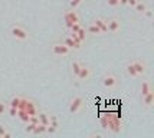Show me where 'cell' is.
Listing matches in <instances>:
<instances>
[{
	"instance_id": "6da1fadb",
	"label": "cell",
	"mask_w": 154,
	"mask_h": 138,
	"mask_svg": "<svg viewBox=\"0 0 154 138\" xmlns=\"http://www.w3.org/2000/svg\"><path fill=\"white\" fill-rule=\"evenodd\" d=\"M10 35H12L13 38H16V39H19V40H29V38H30L29 32H27L25 27L19 26V25L12 26V29H10Z\"/></svg>"
},
{
	"instance_id": "7a4b0ae2",
	"label": "cell",
	"mask_w": 154,
	"mask_h": 138,
	"mask_svg": "<svg viewBox=\"0 0 154 138\" xmlns=\"http://www.w3.org/2000/svg\"><path fill=\"white\" fill-rule=\"evenodd\" d=\"M63 20H65V26L69 29L74 23L79 22V16H78V13H76L75 10H68V12H65V14H63Z\"/></svg>"
},
{
	"instance_id": "3957f363",
	"label": "cell",
	"mask_w": 154,
	"mask_h": 138,
	"mask_svg": "<svg viewBox=\"0 0 154 138\" xmlns=\"http://www.w3.org/2000/svg\"><path fill=\"white\" fill-rule=\"evenodd\" d=\"M104 125H105V128H109L111 131H114V132H118L122 130V124H121V121L117 117H108V122L105 124L104 122Z\"/></svg>"
},
{
	"instance_id": "277c9868",
	"label": "cell",
	"mask_w": 154,
	"mask_h": 138,
	"mask_svg": "<svg viewBox=\"0 0 154 138\" xmlns=\"http://www.w3.org/2000/svg\"><path fill=\"white\" fill-rule=\"evenodd\" d=\"M102 84H104V86H105V88H108V89H112V88H115V86H117V84H118V79H117V76H115V75H112V73H105V75L102 76Z\"/></svg>"
},
{
	"instance_id": "5b68a950",
	"label": "cell",
	"mask_w": 154,
	"mask_h": 138,
	"mask_svg": "<svg viewBox=\"0 0 154 138\" xmlns=\"http://www.w3.org/2000/svg\"><path fill=\"white\" fill-rule=\"evenodd\" d=\"M82 106H84V99L81 98V97H74V98L71 99V102H69V112L76 114V112L81 111Z\"/></svg>"
},
{
	"instance_id": "8992f818",
	"label": "cell",
	"mask_w": 154,
	"mask_h": 138,
	"mask_svg": "<svg viewBox=\"0 0 154 138\" xmlns=\"http://www.w3.org/2000/svg\"><path fill=\"white\" fill-rule=\"evenodd\" d=\"M51 51H52V53H55V55H69L71 48H68V46L62 42V43H54V45L51 46Z\"/></svg>"
},
{
	"instance_id": "52a82bcc",
	"label": "cell",
	"mask_w": 154,
	"mask_h": 138,
	"mask_svg": "<svg viewBox=\"0 0 154 138\" xmlns=\"http://www.w3.org/2000/svg\"><path fill=\"white\" fill-rule=\"evenodd\" d=\"M107 26H108V32L117 33L121 29V22L117 17H112V19L107 20Z\"/></svg>"
},
{
	"instance_id": "ba28073f",
	"label": "cell",
	"mask_w": 154,
	"mask_h": 138,
	"mask_svg": "<svg viewBox=\"0 0 154 138\" xmlns=\"http://www.w3.org/2000/svg\"><path fill=\"white\" fill-rule=\"evenodd\" d=\"M76 78L79 79V81H88V79L91 78V69L85 65H81V69H79V72H78Z\"/></svg>"
},
{
	"instance_id": "9c48e42d",
	"label": "cell",
	"mask_w": 154,
	"mask_h": 138,
	"mask_svg": "<svg viewBox=\"0 0 154 138\" xmlns=\"http://www.w3.org/2000/svg\"><path fill=\"white\" fill-rule=\"evenodd\" d=\"M143 104H144L146 108H151V106H153V104H154V92H153V89L148 92L147 95H144V97H143Z\"/></svg>"
},
{
	"instance_id": "30bf717a",
	"label": "cell",
	"mask_w": 154,
	"mask_h": 138,
	"mask_svg": "<svg viewBox=\"0 0 154 138\" xmlns=\"http://www.w3.org/2000/svg\"><path fill=\"white\" fill-rule=\"evenodd\" d=\"M131 63H133V66H134V69L137 71L138 75H144V73H146L147 66H146L144 62H141V60H134V62H131Z\"/></svg>"
},
{
	"instance_id": "8fae6325",
	"label": "cell",
	"mask_w": 154,
	"mask_h": 138,
	"mask_svg": "<svg viewBox=\"0 0 154 138\" xmlns=\"http://www.w3.org/2000/svg\"><path fill=\"white\" fill-rule=\"evenodd\" d=\"M92 23H94L95 26H97L98 29H100L101 33H107V32H108L107 20H104V19H95L94 22H92Z\"/></svg>"
},
{
	"instance_id": "7c38bea8",
	"label": "cell",
	"mask_w": 154,
	"mask_h": 138,
	"mask_svg": "<svg viewBox=\"0 0 154 138\" xmlns=\"http://www.w3.org/2000/svg\"><path fill=\"white\" fill-rule=\"evenodd\" d=\"M25 111H26L30 117H32V115H36V114L39 112L38 111V108H36V104H35L32 99H29V101H27V105H26V108H25Z\"/></svg>"
},
{
	"instance_id": "4fadbf2b",
	"label": "cell",
	"mask_w": 154,
	"mask_h": 138,
	"mask_svg": "<svg viewBox=\"0 0 154 138\" xmlns=\"http://www.w3.org/2000/svg\"><path fill=\"white\" fill-rule=\"evenodd\" d=\"M140 91H141V97L147 95L148 92L151 91V85H150V82H147V81H143V82H141V86H140Z\"/></svg>"
},
{
	"instance_id": "5bb4252c",
	"label": "cell",
	"mask_w": 154,
	"mask_h": 138,
	"mask_svg": "<svg viewBox=\"0 0 154 138\" xmlns=\"http://www.w3.org/2000/svg\"><path fill=\"white\" fill-rule=\"evenodd\" d=\"M16 117H19V119L23 121L25 124L29 122V118H30V115H29L26 111H23V109H17V115H16Z\"/></svg>"
},
{
	"instance_id": "9a60e30c",
	"label": "cell",
	"mask_w": 154,
	"mask_h": 138,
	"mask_svg": "<svg viewBox=\"0 0 154 138\" xmlns=\"http://www.w3.org/2000/svg\"><path fill=\"white\" fill-rule=\"evenodd\" d=\"M38 118H39V122L43 125H49V115L46 112H38Z\"/></svg>"
},
{
	"instance_id": "2e32d148",
	"label": "cell",
	"mask_w": 154,
	"mask_h": 138,
	"mask_svg": "<svg viewBox=\"0 0 154 138\" xmlns=\"http://www.w3.org/2000/svg\"><path fill=\"white\" fill-rule=\"evenodd\" d=\"M134 7H135V10H137L138 13H144V12L147 10V5H146V3H144L143 0H138V2L135 3Z\"/></svg>"
},
{
	"instance_id": "e0dca14e",
	"label": "cell",
	"mask_w": 154,
	"mask_h": 138,
	"mask_svg": "<svg viewBox=\"0 0 154 138\" xmlns=\"http://www.w3.org/2000/svg\"><path fill=\"white\" fill-rule=\"evenodd\" d=\"M33 134H45L46 132V125H43V124H36V127L33 128Z\"/></svg>"
},
{
	"instance_id": "ac0fdd59",
	"label": "cell",
	"mask_w": 154,
	"mask_h": 138,
	"mask_svg": "<svg viewBox=\"0 0 154 138\" xmlns=\"http://www.w3.org/2000/svg\"><path fill=\"white\" fill-rule=\"evenodd\" d=\"M85 29H87V32L91 33V35H102V33H101V30L95 26L94 23H91V25H89L88 27H85Z\"/></svg>"
},
{
	"instance_id": "d6986e66",
	"label": "cell",
	"mask_w": 154,
	"mask_h": 138,
	"mask_svg": "<svg viewBox=\"0 0 154 138\" xmlns=\"http://www.w3.org/2000/svg\"><path fill=\"white\" fill-rule=\"evenodd\" d=\"M125 69H127V73L130 75V76H133V78H137V76H140V75L137 73V71L134 69V66H133V63H128Z\"/></svg>"
},
{
	"instance_id": "ffe728a7",
	"label": "cell",
	"mask_w": 154,
	"mask_h": 138,
	"mask_svg": "<svg viewBox=\"0 0 154 138\" xmlns=\"http://www.w3.org/2000/svg\"><path fill=\"white\" fill-rule=\"evenodd\" d=\"M71 69H72L74 76H78V72H79V69H81V63L79 62H76V60H74V62L71 63Z\"/></svg>"
},
{
	"instance_id": "44dd1931",
	"label": "cell",
	"mask_w": 154,
	"mask_h": 138,
	"mask_svg": "<svg viewBox=\"0 0 154 138\" xmlns=\"http://www.w3.org/2000/svg\"><path fill=\"white\" fill-rule=\"evenodd\" d=\"M76 35H78V38H79V39L82 40V42H84V40L87 39V35H88V32H87V29H85V27H84V26H81V29H79V30H78V32H76Z\"/></svg>"
},
{
	"instance_id": "7402d4cb",
	"label": "cell",
	"mask_w": 154,
	"mask_h": 138,
	"mask_svg": "<svg viewBox=\"0 0 154 138\" xmlns=\"http://www.w3.org/2000/svg\"><path fill=\"white\" fill-rule=\"evenodd\" d=\"M20 104V97L19 95H14L13 98L10 99V102H9V106H13V108H17Z\"/></svg>"
},
{
	"instance_id": "603a6c76",
	"label": "cell",
	"mask_w": 154,
	"mask_h": 138,
	"mask_svg": "<svg viewBox=\"0 0 154 138\" xmlns=\"http://www.w3.org/2000/svg\"><path fill=\"white\" fill-rule=\"evenodd\" d=\"M63 43H65L68 48H71V49H75V42L72 40V38H71V36H66V38L63 39Z\"/></svg>"
},
{
	"instance_id": "cb8c5ba5",
	"label": "cell",
	"mask_w": 154,
	"mask_h": 138,
	"mask_svg": "<svg viewBox=\"0 0 154 138\" xmlns=\"http://www.w3.org/2000/svg\"><path fill=\"white\" fill-rule=\"evenodd\" d=\"M0 138H10V132L6 130V127L0 125Z\"/></svg>"
},
{
	"instance_id": "d4e9b609",
	"label": "cell",
	"mask_w": 154,
	"mask_h": 138,
	"mask_svg": "<svg viewBox=\"0 0 154 138\" xmlns=\"http://www.w3.org/2000/svg\"><path fill=\"white\" fill-rule=\"evenodd\" d=\"M81 26H82V25H81L79 22H76V23H74V25L69 27V29H71V32H72V33H76L81 29Z\"/></svg>"
},
{
	"instance_id": "484cf974",
	"label": "cell",
	"mask_w": 154,
	"mask_h": 138,
	"mask_svg": "<svg viewBox=\"0 0 154 138\" xmlns=\"http://www.w3.org/2000/svg\"><path fill=\"white\" fill-rule=\"evenodd\" d=\"M82 2H84V0H71V3H69V5H71V7H72V9H75V7L79 6Z\"/></svg>"
},
{
	"instance_id": "4316f807",
	"label": "cell",
	"mask_w": 154,
	"mask_h": 138,
	"mask_svg": "<svg viewBox=\"0 0 154 138\" xmlns=\"http://www.w3.org/2000/svg\"><path fill=\"white\" fill-rule=\"evenodd\" d=\"M35 127H36V125L32 124V122H26V128H25V131H26V132H32Z\"/></svg>"
},
{
	"instance_id": "83f0119b",
	"label": "cell",
	"mask_w": 154,
	"mask_h": 138,
	"mask_svg": "<svg viewBox=\"0 0 154 138\" xmlns=\"http://www.w3.org/2000/svg\"><path fill=\"white\" fill-rule=\"evenodd\" d=\"M9 114H10V117H16V115H17V108L9 106Z\"/></svg>"
},
{
	"instance_id": "f1b7e54d",
	"label": "cell",
	"mask_w": 154,
	"mask_h": 138,
	"mask_svg": "<svg viewBox=\"0 0 154 138\" xmlns=\"http://www.w3.org/2000/svg\"><path fill=\"white\" fill-rule=\"evenodd\" d=\"M107 2H108V6H112V7L120 6V0H107Z\"/></svg>"
},
{
	"instance_id": "f546056e",
	"label": "cell",
	"mask_w": 154,
	"mask_h": 138,
	"mask_svg": "<svg viewBox=\"0 0 154 138\" xmlns=\"http://www.w3.org/2000/svg\"><path fill=\"white\" fill-rule=\"evenodd\" d=\"M5 111H6V102L0 101V115H2V114H3Z\"/></svg>"
},
{
	"instance_id": "4dcf8cb0",
	"label": "cell",
	"mask_w": 154,
	"mask_h": 138,
	"mask_svg": "<svg viewBox=\"0 0 154 138\" xmlns=\"http://www.w3.org/2000/svg\"><path fill=\"white\" fill-rule=\"evenodd\" d=\"M137 2H138V0H127V5L128 6H131V7H134Z\"/></svg>"
},
{
	"instance_id": "1f68e13d",
	"label": "cell",
	"mask_w": 154,
	"mask_h": 138,
	"mask_svg": "<svg viewBox=\"0 0 154 138\" xmlns=\"http://www.w3.org/2000/svg\"><path fill=\"white\" fill-rule=\"evenodd\" d=\"M143 14H146L148 19H151V17H153V13H151V10H148V9H147V10H146V12H144Z\"/></svg>"
}]
</instances>
